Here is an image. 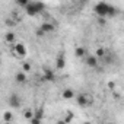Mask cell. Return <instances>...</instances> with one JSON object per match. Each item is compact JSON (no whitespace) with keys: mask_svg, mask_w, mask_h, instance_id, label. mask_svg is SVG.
I'll return each mask as SVG.
<instances>
[{"mask_svg":"<svg viewBox=\"0 0 124 124\" xmlns=\"http://www.w3.org/2000/svg\"><path fill=\"white\" fill-rule=\"evenodd\" d=\"M39 29H41L44 34H50V32H54V31H55V25L51 23V22H44V23L39 26Z\"/></svg>","mask_w":124,"mask_h":124,"instance_id":"7","label":"cell"},{"mask_svg":"<svg viewBox=\"0 0 124 124\" xmlns=\"http://www.w3.org/2000/svg\"><path fill=\"white\" fill-rule=\"evenodd\" d=\"M15 3H16L19 8H23V9H25L31 2H29V0H15Z\"/></svg>","mask_w":124,"mask_h":124,"instance_id":"16","label":"cell"},{"mask_svg":"<svg viewBox=\"0 0 124 124\" xmlns=\"http://www.w3.org/2000/svg\"><path fill=\"white\" fill-rule=\"evenodd\" d=\"M95 55H96L98 58H104V57L107 55V50H105V48H102V47H99V48L95 51Z\"/></svg>","mask_w":124,"mask_h":124,"instance_id":"14","label":"cell"},{"mask_svg":"<svg viewBox=\"0 0 124 124\" xmlns=\"http://www.w3.org/2000/svg\"><path fill=\"white\" fill-rule=\"evenodd\" d=\"M42 10H44V3H42V2H31V3L25 8V12H26L28 16H37V15H39Z\"/></svg>","mask_w":124,"mask_h":124,"instance_id":"2","label":"cell"},{"mask_svg":"<svg viewBox=\"0 0 124 124\" xmlns=\"http://www.w3.org/2000/svg\"><path fill=\"white\" fill-rule=\"evenodd\" d=\"M98 22H99L101 25H105V23H107V19H105V18H101V16H98Z\"/></svg>","mask_w":124,"mask_h":124,"instance_id":"20","label":"cell"},{"mask_svg":"<svg viewBox=\"0 0 124 124\" xmlns=\"http://www.w3.org/2000/svg\"><path fill=\"white\" fill-rule=\"evenodd\" d=\"M75 55H76L78 58H85V57L88 55V50H86L83 45H79V47L75 48Z\"/></svg>","mask_w":124,"mask_h":124,"instance_id":"8","label":"cell"},{"mask_svg":"<svg viewBox=\"0 0 124 124\" xmlns=\"http://www.w3.org/2000/svg\"><path fill=\"white\" fill-rule=\"evenodd\" d=\"M83 2H88V0H83Z\"/></svg>","mask_w":124,"mask_h":124,"instance_id":"21","label":"cell"},{"mask_svg":"<svg viewBox=\"0 0 124 124\" xmlns=\"http://www.w3.org/2000/svg\"><path fill=\"white\" fill-rule=\"evenodd\" d=\"M55 66H57L60 70L66 67V58H64V54H63V53L57 55V58H55Z\"/></svg>","mask_w":124,"mask_h":124,"instance_id":"9","label":"cell"},{"mask_svg":"<svg viewBox=\"0 0 124 124\" xmlns=\"http://www.w3.org/2000/svg\"><path fill=\"white\" fill-rule=\"evenodd\" d=\"M61 96H63V99H73L75 98V91L70 89V88H66L61 92Z\"/></svg>","mask_w":124,"mask_h":124,"instance_id":"10","label":"cell"},{"mask_svg":"<svg viewBox=\"0 0 124 124\" xmlns=\"http://www.w3.org/2000/svg\"><path fill=\"white\" fill-rule=\"evenodd\" d=\"M13 54L16 57H19V58H23L28 54V50H26L25 44L23 42H15L13 44Z\"/></svg>","mask_w":124,"mask_h":124,"instance_id":"3","label":"cell"},{"mask_svg":"<svg viewBox=\"0 0 124 124\" xmlns=\"http://www.w3.org/2000/svg\"><path fill=\"white\" fill-rule=\"evenodd\" d=\"M44 79H45V80H48V82H53V80L55 79L54 72H53L51 69H44Z\"/></svg>","mask_w":124,"mask_h":124,"instance_id":"12","label":"cell"},{"mask_svg":"<svg viewBox=\"0 0 124 124\" xmlns=\"http://www.w3.org/2000/svg\"><path fill=\"white\" fill-rule=\"evenodd\" d=\"M72 120H73V114H72V112H67V114H66V118L63 120V123H69V121H72Z\"/></svg>","mask_w":124,"mask_h":124,"instance_id":"19","label":"cell"},{"mask_svg":"<svg viewBox=\"0 0 124 124\" xmlns=\"http://www.w3.org/2000/svg\"><path fill=\"white\" fill-rule=\"evenodd\" d=\"M15 80H16L18 83H23V82L26 80V72H23V70L18 72V73L15 75Z\"/></svg>","mask_w":124,"mask_h":124,"instance_id":"13","label":"cell"},{"mask_svg":"<svg viewBox=\"0 0 124 124\" xmlns=\"http://www.w3.org/2000/svg\"><path fill=\"white\" fill-rule=\"evenodd\" d=\"M92 96L89 95V93H80L79 96H78V105L79 107H82V108H86V107H89L91 104H92Z\"/></svg>","mask_w":124,"mask_h":124,"instance_id":"4","label":"cell"},{"mask_svg":"<svg viewBox=\"0 0 124 124\" xmlns=\"http://www.w3.org/2000/svg\"><path fill=\"white\" fill-rule=\"evenodd\" d=\"M21 96L19 95H16V93H12L10 96H9V105L13 108V109H18V108H21Z\"/></svg>","mask_w":124,"mask_h":124,"instance_id":"6","label":"cell"},{"mask_svg":"<svg viewBox=\"0 0 124 124\" xmlns=\"http://www.w3.org/2000/svg\"><path fill=\"white\" fill-rule=\"evenodd\" d=\"M22 70H23V72H29V70H31V63L23 61V63H22Z\"/></svg>","mask_w":124,"mask_h":124,"instance_id":"17","label":"cell"},{"mask_svg":"<svg viewBox=\"0 0 124 124\" xmlns=\"http://www.w3.org/2000/svg\"><path fill=\"white\" fill-rule=\"evenodd\" d=\"M5 41H6L8 44H15V42H16V37H15V34H13L12 31H8L6 35H5Z\"/></svg>","mask_w":124,"mask_h":124,"instance_id":"11","label":"cell"},{"mask_svg":"<svg viewBox=\"0 0 124 124\" xmlns=\"http://www.w3.org/2000/svg\"><path fill=\"white\" fill-rule=\"evenodd\" d=\"M85 64H86L88 67H91V69H95V67H98V64H99V58H98L95 54H88V55L85 57Z\"/></svg>","mask_w":124,"mask_h":124,"instance_id":"5","label":"cell"},{"mask_svg":"<svg viewBox=\"0 0 124 124\" xmlns=\"http://www.w3.org/2000/svg\"><path fill=\"white\" fill-rule=\"evenodd\" d=\"M12 120H13V115H12V112H5V114H3V123H5V124H8V123H12Z\"/></svg>","mask_w":124,"mask_h":124,"instance_id":"15","label":"cell"},{"mask_svg":"<svg viewBox=\"0 0 124 124\" xmlns=\"http://www.w3.org/2000/svg\"><path fill=\"white\" fill-rule=\"evenodd\" d=\"M93 12L96 13V16H101V18H112L117 15V8H114L107 2H98L93 6Z\"/></svg>","mask_w":124,"mask_h":124,"instance_id":"1","label":"cell"},{"mask_svg":"<svg viewBox=\"0 0 124 124\" xmlns=\"http://www.w3.org/2000/svg\"><path fill=\"white\" fill-rule=\"evenodd\" d=\"M34 114H35V112H32L31 109H25V112H23V115H25L28 120H31V118L34 117Z\"/></svg>","mask_w":124,"mask_h":124,"instance_id":"18","label":"cell"}]
</instances>
